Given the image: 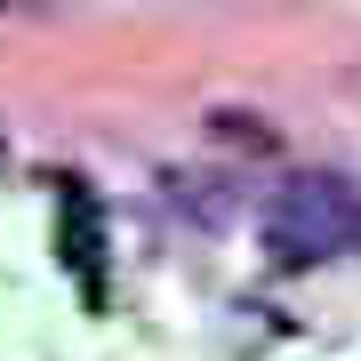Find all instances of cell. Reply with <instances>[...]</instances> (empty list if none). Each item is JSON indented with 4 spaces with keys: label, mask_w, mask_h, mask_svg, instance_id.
Returning a JSON list of instances; mask_svg holds the SVG:
<instances>
[{
    "label": "cell",
    "mask_w": 361,
    "mask_h": 361,
    "mask_svg": "<svg viewBox=\"0 0 361 361\" xmlns=\"http://www.w3.org/2000/svg\"><path fill=\"white\" fill-rule=\"evenodd\" d=\"M353 185L345 177H297L273 193L265 209V249L281 265H313V257H329V249H345V233H353Z\"/></svg>",
    "instance_id": "6da1fadb"
},
{
    "label": "cell",
    "mask_w": 361,
    "mask_h": 361,
    "mask_svg": "<svg viewBox=\"0 0 361 361\" xmlns=\"http://www.w3.org/2000/svg\"><path fill=\"white\" fill-rule=\"evenodd\" d=\"M56 201H65V233H56V249H65V265L97 289V249H104L97 201H89V185H80V177H65V185H56Z\"/></svg>",
    "instance_id": "7a4b0ae2"
},
{
    "label": "cell",
    "mask_w": 361,
    "mask_h": 361,
    "mask_svg": "<svg viewBox=\"0 0 361 361\" xmlns=\"http://www.w3.org/2000/svg\"><path fill=\"white\" fill-rule=\"evenodd\" d=\"M217 137L249 145V153H273V129H257V121H249V113H217Z\"/></svg>",
    "instance_id": "3957f363"
},
{
    "label": "cell",
    "mask_w": 361,
    "mask_h": 361,
    "mask_svg": "<svg viewBox=\"0 0 361 361\" xmlns=\"http://www.w3.org/2000/svg\"><path fill=\"white\" fill-rule=\"evenodd\" d=\"M345 241H361V201H353V233H345Z\"/></svg>",
    "instance_id": "277c9868"
},
{
    "label": "cell",
    "mask_w": 361,
    "mask_h": 361,
    "mask_svg": "<svg viewBox=\"0 0 361 361\" xmlns=\"http://www.w3.org/2000/svg\"><path fill=\"white\" fill-rule=\"evenodd\" d=\"M0 8H8V0H0Z\"/></svg>",
    "instance_id": "5b68a950"
},
{
    "label": "cell",
    "mask_w": 361,
    "mask_h": 361,
    "mask_svg": "<svg viewBox=\"0 0 361 361\" xmlns=\"http://www.w3.org/2000/svg\"><path fill=\"white\" fill-rule=\"evenodd\" d=\"M0 153H8V145H0Z\"/></svg>",
    "instance_id": "8992f818"
}]
</instances>
